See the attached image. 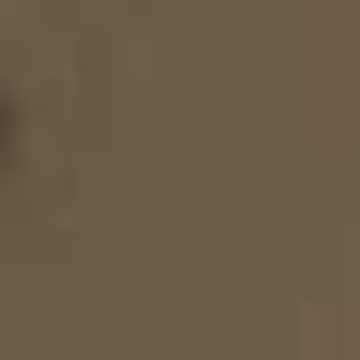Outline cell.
I'll list each match as a JSON object with an SVG mask.
<instances>
[{"instance_id": "6da1fadb", "label": "cell", "mask_w": 360, "mask_h": 360, "mask_svg": "<svg viewBox=\"0 0 360 360\" xmlns=\"http://www.w3.org/2000/svg\"><path fill=\"white\" fill-rule=\"evenodd\" d=\"M0 143H10V114H0Z\"/></svg>"}]
</instances>
